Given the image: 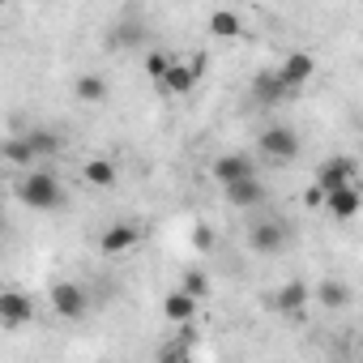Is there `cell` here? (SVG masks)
I'll return each instance as SVG.
<instances>
[{
	"instance_id": "6",
	"label": "cell",
	"mask_w": 363,
	"mask_h": 363,
	"mask_svg": "<svg viewBox=\"0 0 363 363\" xmlns=\"http://www.w3.org/2000/svg\"><path fill=\"white\" fill-rule=\"evenodd\" d=\"M312 73H316V60H312L308 52H291V56H282V65L274 69V77L282 82L286 94H299V86H303Z\"/></svg>"
},
{
	"instance_id": "26",
	"label": "cell",
	"mask_w": 363,
	"mask_h": 363,
	"mask_svg": "<svg viewBox=\"0 0 363 363\" xmlns=\"http://www.w3.org/2000/svg\"><path fill=\"white\" fill-rule=\"evenodd\" d=\"M0 231H5V218H0Z\"/></svg>"
},
{
	"instance_id": "25",
	"label": "cell",
	"mask_w": 363,
	"mask_h": 363,
	"mask_svg": "<svg viewBox=\"0 0 363 363\" xmlns=\"http://www.w3.org/2000/svg\"><path fill=\"white\" fill-rule=\"evenodd\" d=\"M193 248H197V252H210V248H214V231H210L206 223L193 227Z\"/></svg>"
},
{
	"instance_id": "7",
	"label": "cell",
	"mask_w": 363,
	"mask_h": 363,
	"mask_svg": "<svg viewBox=\"0 0 363 363\" xmlns=\"http://www.w3.org/2000/svg\"><path fill=\"white\" fill-rule=\"evenodd\" d=\"M35 320V299L26 291H0V325L5 329H22Z\"/></svg>"
},
{
	"instance_id": "15",
	"label": "cell",
	"mask_w": 363,
	"mask_h": 363,
	"mask_svg": "<svg viewBox=\"0 0 363 363\" xmlns=\"http://www.w3.org/2000/svg\"><path fill=\"white\" fill-rule=\"evenodd\" d=\"M0 158H5L9 167H18V171H30V167L39 162L26 137H5V141H0Z\"/></svg>"
},
{
	"instance_id": "14",
	"label": "cell",
	"mask_w": 363,
	"mask_h": 363,
	"mask_svg": "<svg viewBox=\"0 0 363 363\" xmlns=\"http://www.w3.org/2000/svg\"><path fill=\"white\" fill-rule=\"evenodd\" d=\"M197 299H189L184 291H171L167 299H162V316L171 320V325H193V316H197Z\"/></svg>"
},
{
	"instance_id": "10",
	"label": "cell",
	"mask_w": 363,
	"mask_h": 363,
	"mask_svg": "<svg viewBox=\"0 0 363 363\" xmlns=\"http://www.w3.org/2000/svg\"><path fill=\"white\" fill-rule=\"evenodd\" d=\"M137 240H141V227H133V223H111V227L99 235V252H103V257H120V252H133Z\"/></svg>"
},
{
	"instance_id": "18",
	"label": "cell",
	"mask_w": 363,
	"mask_h": 363,
	"mask_svg": "<svg viewBox=\"0 0 363 363\" xmlns=\"http://www.w3.org/2000/svg\"><path fill=\"white\" fill-rule=\"evenodd\" d=\"M22 137L30 141L35 158H52V154H60V150H65V137H60V133H52V128H30V133H22Z\"/></svg>"
},
{
	"instance_id": "5",
	"label": "cell",
	"mask_w": 363,
	"mask_h": 363,
	"mask_svg": "<svg viewBox=\"0 0 363 363\" xmlns=\"http://www.w3.org/2000/svg\"><path fill=\"white\" fill-rule=\"evenodd\" d=\"M257 145H261V154H265V158H274V162H291V158L299 154V137H295V128H286V124L261 128Z\"/></svg>"
},
{
	"instance_id": "20",
	"label": "cell",
	"mask_w": 363,
	"mask_h": 363,
	"mask_svg": "<svg viewBox=\"0 0 363 363\" xmlns=\"http://www.w3.org/2000/svg\"><path fill=\"white\" fill-rule=\"evenodd\" d=\"M252 90H257V99H261L265 107H278L282 99H291V94L282 90V82L274 77V69H265V73H257V82H252Z\"/></svg>"
},
{
	"instance_id": "16",
	"label": "cell",
	"mask_w": 363,
	"mask_h": 363,
	"mask_svg": "<svg viewBox=\"0 0 363 363\" xmlns=\"http://www.w3.org/2000/svg\"><path fill=\"white\" fill-rule=\"evenodd\" d=\"M82 179H86V184H94V189H111L116 179H120V171H116V162H111V158H86Z\"/></svg>"
},
{
	"instance_id": "2",
	"label": "cell",
	"mask_w": 363,
	"mask_h": 363,
	"mask_svg": "<svg viewBox=\"0 0 363 363\" xmlns=\"http://www.w3.org/2000/svg\"><path fill=\"white\" fill-rule=\"evenodd\" d=\"M48 303H52V312H56L60 320H82V316L90 312V295H86V286H82V282H73V278L52 282Z\"/></svg>"
},
{
	"instance_id": "8",
	"label": "cell",
	"mask_w": 363,
	"mask_h": 363,
	"mask_svg": "<svg viewBox=\"0 0 363 363\" xmlns=\"http://www.w3.org/2000/svg\"><path fill=\"white\" fill-rule=\"evenodd\" d=\"M248 248H252V252H261V257L282 252V248H286V227H282V223H274V218L252 223V227H248Z\"/></svg>"
},
{
	"instance_id": "3",
	"label": "cell",
	"mask_w": 363,
	"mask_h": 363,
	"mask_svg": "<svg viewBox=\"0 0 363 363\" xmlns=\"http://www.w3.org/2000/svg\"><path fill=\"white\" fill-rule=\"evenodd\" d=\"M354 175H359V158H350V154L325 158V162L316 167V193L325 197V193H333V189H342V184H354Z\"/></svg>"
},
{
	"instance_id": "11",
	"label": "cell",
	"mask_w": 363,
	"mask_h": 363,
	"mask_svg": "<svg viewBox=\"0 0 363 363\" xmlns=\"http://www.w3.org/2000/svg\"><path fill=\"white\" fill-rule=\"evenodd\" d=\"M308 299H312V291H308L303 282H286V286L274 291L269 308H274L278 316H303V312H308Z\"/></svg>"
},
{
	"instance_id": "17",
	"label": "cell",
	"mask_w": 363,
	"mask_h": 363,
	"mask_svg": "<svg viewBox=\"0 0 363 363\" xmlns=\"http://www.w3.org/2000/svg\"><path fill=\"white\" fill-rule=\"evenodd\" d=\"M73 94H77V103H107V82L99 77V73H82L77 82H73Z\"/></svg>"
},
{
	"instance_id": "24",
	"label": "cell",
	"mask_w": 363,
	"mask_h": 363,
	"mask_svg": "<svg viewBox=\"0 0 363 363\" xmlns=\"http://www.w3.org/2000/svg\"><path fill=\"white\" fill-rule=\"evenodd\" d=\"M111 43H124V48H133V43H145V26H137V22H124V26H116V39Z\"/></svg>"
},
{
	"instance_id": "4",
	"label": "cell",
	"mask_w": 363,
	"mask_h": 363,
	"mask_svg": "<svg viewBox=\"0 0 363 363\" xmlns=\"http://www.w3.org/2000/svg\"><path fill=\"white\" fill-rule=\"evenodd\" d=\"M201 65H206L201 56H193V60H179V56H175V60H171V69H167V77L158 82V90H162V94H171V99L193 94V86L201 82Z\"/></svg>"
},
{
	"instance_id": "13",
	"label": "cell",
	"mask_w": 363,
	"mask_h": 363,
	"mask_svg": "<svg viewBox=\"0 0 363 363\" xmlns=\"http://www.w3.org/2000/svg\"><path fill=\"white\" fill-rule=\"evenodd\" d=\"M248 175H257V162L248 154H223V158H214V179H218L223 189L235 184V179H248Z\"/></svg>"
},
{
	"instance_id": "9",
	"label": "cell",
	"mask_w": 363,
	"mask_h": 363,
	"mask_svg": "<svg viewBox=\"0 0 363 363\" xmlns=\"http://www.w3.org/2000/svg\"><path fill=\"white\" fill-rule=\"evenodd\" d=\"M223 193H227V201H231L235 210H257V206H265V197H269V189H265V179H261V175L235 179V184H227Z\"/></svg>"
},
{
	"instance_id": "12",
	"label": "cell",
	"mask_w": 363,
	"mask_h": 363,
	"mask_svg": "<svg viewBox=\"0 0 363 363\" xmlns=\"http://www.w3.org/2000/svg\"><path fill=\"white\" fill-rule=\"evenodd\" d=\"M320 206L333 214V218H354L359 214V206H363V197H359V184H342V189H333V193H325L320 197Z\"/></svg>"
},
{
	"instance_id": "23",
	"label": "cell",
	"mask_w": 363,
	"mask_h": 363,
	"mask_svg": "<svg viewBox=\"0 0 363 363\" xmlns=\"http://www.w3.org/2000/svg\"><path fill=\"white\" fill-rule=\"evenodd\" d=\"M171 60H175L171 52H150V56H145V77H150V82L158 86V82L167 77V69H171Z\"/></svg>"
},
{
	"instance_id": "22",
	"label": "cell",
	"mask_w": 363,
	"mask_h": 363,
	"mask_svg": "<svg viewBox=\"0 0 363 363\" xmlns=\"http://www.w3.org/2000/svg\"><path fill=\"white\" fill-rule=\"evenodd\" d=\"M179 291H184L189 299H197V303H201V299L210 295V278H206L201 269H189L184 278H179Z\"/></svg>"
},
{
	"instance_id": "1",
	"label": "cell",
	"mask_w": 363,
	"mask_h": 363,
	"mask_svg": "<svg viewBox=\"0 0 363 363\" xmlns=\"http://www.w3.org/2000/svg\"><path fill=\"white\" fill-rule=\"evenodd\" d=\"M18 201L35 214H48V210H65V184L52 175V171H26L18 179Z\"/></svg>"
},
{
	"instance_id": "19",
	"label": "cell",
	"mask_w": 363,
	"mask_h": 363,
	"mask_svg": "<svg viewBox=\"0 0 363 363\" xmlns=\"http://www.w3.org/2000/svg\"><path fill=\"white\" fill-rule=\"evenodd\" d=\"M210 35H218V39H240V35H244L240 13H235V9H214V13H210Z\"/></svg>"
},
{
	"instance_id": "21",
	"label": "cell",
	"mask_w": 363,
	"mask_h": 363,
	"mask_svg": "<svg viewBox=\"0 0 363 363\" xmlns=\"http://www.w3.org/2000/svg\"><path fill=\"white\" fill-rule=\"evenodd\" d=\"M316 299H320L325 308H346V303H350V291H346V282H337V278H325V282L316 286Z\"/></svg>"
}]
</instances>
